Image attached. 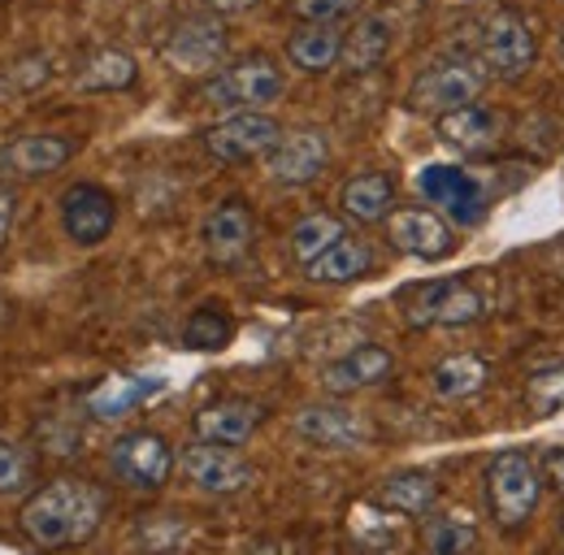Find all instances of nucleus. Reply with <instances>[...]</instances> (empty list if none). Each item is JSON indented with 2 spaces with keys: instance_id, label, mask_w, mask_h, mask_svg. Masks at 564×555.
<instances>
[{
  "instance_id": "obj_21",
  "label": "nucleus",
  "mask_w": 564,
  "mask_h": 555,
  "mask_svg": "<svg viewBox=\"0 0 564 555\" xmlns=\"http://www.w3.org/2000/svg\"><path fill=\"white\" fill-rule=\"evenodd\" d=\"M369 270H373V248H369L365 239L344 235V239H335L317 261L304 265V278L317 282V286H348V282H356V278L369 274Z\"/></svg>"
},
{
  "instance_id": "obj_16",
  "label": "nucleus",
  "mask_w": 564,
  "mask_h": 555,
  "mask_svg": "<svg viewBox=\"0 0 564 555\" xmlns=\"http://www.w3.org/2000/svg\"><path fill=\"white\" fill-rule=\"evenodd\" d=\"M391 369H395V360H391V351H387V347L360 344V347L344 351L339 360H330V364L322 369V387H326L330 395H356V391H365V387L387 382V378H391Z\"/></svg>"
},
{
  "instance_id": "obj_18",
  "label": "nucleus",
  "mask_w": 564,
  "mask_h": 555,
  "mask_svg": "<svg viewBox=\"0 0 564 555\" xmlns=\"http://www.w3.org/2000/svg\"><path fill=\"white\" fill-rule=\"evenodd\" d=\"M74 156V139L66 135H18L0 148V170H9L13 178H40L62 170Z\"/></svg>"
},
{
  "instance_id": "obj_32",
  "label": "nucleus",
  "mask_w": 564,
  "mask_h": 555,
  "mask_svg": "<svg viewBox=\"0 0 564 555\" xmlns=\"http://www.w3.org/2000/svg\"><path fill=\"white\" fill-rule=\"evenodd\" d=\"M525 404L534 416L564 413V364H547L539 373H530L525 382Z\"/></svg>"
},
{
  "instance_id": "obj_25",
  "label": "nucleus",
  "mask_w": 564,
  "mask_h": 555,
  "mask_svg": "<svg viewBox=\"0 0 564 555\" xmlns=\"http://www.w3.org/2000/svg\"><path fill=\"white\" fill-rule=\"evenodd\" d=\"M344 213L360 221V226H373V221H382L391 208H395V183L387 178V174H378V170H365V174H352L348 178V187H344Z\"/></svg>"
},
{
  "instance_id": "obj_26",
  "label": "nucleus",
  "mask_w": 564,
  "mask_h": 555,
  "mask_svg": "<svg viewBox=\"0 0 564 555\" xmlns=\"http://www.w3.org/2000/svg\"><path fill=\"white\" fill-rule=\"evenodd\" d=\"M378 503L395 516H425L434 503H438V482L422 474V469H404V474H391L387 482L378 486Z\"/></svg>"
},
{
  "instance_id": "obj_27",
  "label": "nucleus",
  "mask_w": 564,
  "mask_h": 555,
  "mask_svg": "<svg viewBox=\"0 0 564 555\" xmlns=\"http://www.w3.org/2000/svg\"><path fill=\"white\" fill-rule=\"evenodd\" d=\"M135 78H140V62L127 48H100L78 69L83 91H127V87H135Z\"/></svg>"
},
{
  "instance_id": "obj_4",
  "label": "nucleus",
  "mask_w": 564,
  "mask_h": 555,
  "mask_svg": "<svg viewBox=\"0 0 564 555\" xmlns=\"http://www.w3.org/2000/svg\"><path fill=\"white\" fill-rule=\"evenodd\" d=\"M491 313V300L469 278H443L425 282L404 300L409 326H474Z\"/></svg>"
},
{
  "instance_id": "obj_5",
  "label": "nucleus",
  "mask_w": 564,
  "mask_h": 555,
  "mask_svg": "<svg viewBox=\"0 0 564 555\" xmlns=\"http://www.w3.org/2000/svg\"><path fill=\"white\" fill-rule=\"evenodd\" d=\"M286 87V74L270 57H243L230 66L213 69L205 83V100L217 109H265L274 105Z\"/></svg>"
},
{
  "instance_id": "obj_39",
  "label": "nucleus",
  "mask_w": 564,
  "mask_h": 555,
  "mask_svg": "<svg viewBox=\"0 0 564 555\" xmlns=\"http://www.w3.org/2000/svg\"><path fill=\"white\" fill-rule=\"evenodd\" d=\"M561 57H564V44H561Z\"/></svg>"
},
{
  "instance_id": "obj_31",
  "label": "nucleus",
  "mask_w": 564,
  "mask_h": 555,
  "mask_svg": "<svg viewBox=\"0 0 564 555\" xmlns=\"http://www.w3.org/2000/svg\"><path fill=\"white\" fill-rule=\"evenodd\" d=\"M156 387H161V378H113V382L96 387V395L87 400V409L96 416H127L135 404H143Z\"/></svg>"
},
{
  "instance_id": "obj_14",
  "label": "nucleus",
  "mask_w": 564,
  "mask_h": 555,
  "mask_svg": "<svg viewBox=\"0 0 564 555\" xmlns=\"http://www.w3.org/2000/svg\"><path fill=\"white\" fill-rule=\"evenodd\" d=\"M165 57H170V66L187 69V74H209L226 57V26L209 13L178 22L165 40Z\"/></svg>"
},
{
  "instance_id": "obj_8",
  "label": "nucleus",
  "mask_w": 564,
  "mask_h": 555,
  "mask_svg": "<svg viewBox=\"0 0 564 555\" xmlns=\"http://www.w3.org/2000/svg\"><path fill=\"white\" fill-rule=\"evenodd\" d=\"M279 135H282L279 118H270V113H261V109H239V113L213 122L209 131L200 135V143H205V152H209L213 161L239 165V161L265 156V152L279 143Z\"/></svg>"
},
{
  "instance_id": "obj_19",
  "label": "nucleus",
  "mask_w": 564,
  "mask_h": 555,
  "mask_svg": "<svg viewBox=\"0 0 564 555\" xmlns=\"http://www.w3.org/2000/svg\"><path fill=\"white\" fill-rule=\"evenodd\" d=\"M265 421V409L252 404V400H217L209 409L192 416L196 425V438H209V443H226V447H243Z\"/></svg>"
},
{
  "instance_id": "obj_35",
  "label": "nucleus",
  "mask_w": 564,
  "mask_h": 555,
  "mask_svg": "<svg viewBox=\"0 0 564 555\" xmlns=\"http://www.w3.org/2000/svg\"><path fill=\"white\" fill-rule=\"evenodd\" d=\"M543 474H547V482L556 494H564V451H547V460H543Z\"/></svg>"
},
{
  "instance_id": "obj_38",
  "label": "nucleus",
  "mask_w": 564,
  "mask_h": 555,
  "mask_svg": "<svg viewBox=\"0 0 564 555\" xmlns=\"http://www.w3.org/2000/svg\"><path fill=\"white\" fill-rule=\"evenodd\" d=\"M561 534H564V516H561Z\"/></svg>"
},
{
  "instance_id": "obj_34",
  "label": "nucleus",
  "mask_w": 564,
  "mask_h": 555,
  "mask_svg": "<svg viewBox=\"0 0 564 555\" xmlns=\"http://www.w3.org/2000/svg\"><path fill=\"white\" fill-rule=\"evenodd\" d=\"M26 490V456L0 438V494H22Z\"/></svg>"
},
{
  "instance_id": "obj_28",
  "label": "nucleus",
  "mask_w": 564,
  "mask_h": 555,
  "mask_svg": "<svg viewBox=\"0 0 564 555\" xmlns=\"http://www.w3.org/2000/svg\"><path fill=\"white\" fill-rule=\"evenodd\" d=\"M348 235V226L335 217V213H308L304 221H295L291 226V239H286V252H291V261L304 270L308 261H317L335 239H344Z\"/></svg>"
},
{
  "instance_id": "obj_11",
  "label": "nucleus",
  "mask_w": 564,
  "mask_h": 555,
  "mask_svg": "<svg viewBox=\"0 0 564 555\" xmlns=\"http://www.w3.org/2000/svg\"><path fill=\"white\" fill-rule=\"evenodd\" d=\"M57 217L74 248H96L118 226V200L96 183H74L57 200Z\"/></svg>"
},
{
  "instance_id": "obj_29",
  "label": "nucleus",
  "mask_w": 564,
  "mask_h": 555,
  "mask_svg": "<svg viewBox=\"0 0 564 555\" xmlns=\"http://www.w3.org/2000/svg\"><path fill=\"white\" fill-rule=\"evenodd\" d=\"M422 547L434 555H465L478 547V530L469 516L443 512V516H430L422 525Z\"/></svg>"
},
{
  "instance_id": "obj_1",
  "label": "nucleus",
  "mask_w": 564,
  "mask_h": 555,
  "mask_svg": "<svg viewBox=\"0 0 564 555\" xmlns=\"http://www.w3.org/2000/svg\"><path fill=\"white\" fill-rule=\"evenodd\" d=\"M105 521V490L78 478H57L22 503V534L35 547H74L87 543Z\"/></svg>"
},
{
  "instance_id": "obj_33",
  "label": "nucleus",
  "mask_w": 564,
  "mask_h": 555,
  "mask_svg": "<svg viewBox=\"0 0 564 555\" xmlns=\"http://www.w3.org/2000/svg\"><path fill=\"white\" fill-rule=\"evenodd\" d=\"M365 9V0H291V18L295 22H313V26H339Z\"/></svg>"
},
{
  "instance_id": "obj_17",
  "label": "nucleus",
  "mask_w": 564,
  "mask_h": 555,
  "mask_svg": "<svg viewBox=\"0 0 564 555\" xmlns=\"http://www.w3.org/2000/svg\"><path fill=\"white\" fill-rule=\"evenodd\" d=\"M499 131H503V118L482 100H469V105L447 109V113L434 118V135L452 143L456 152H482L499 139Z\"/></svg>"
},
{
  "instance_id": "obj_37",
  "label": "nucleus",
  "mask_w": 564,
  "mask_h": 555,
  "mask_svg": "<svg viewBox=\"0 0 564 555\" xmlns=\"http://www.w3.org/2000/svg\"><path fill=\"white\" fill-rule=\"evenodd\" d=\"M213 13H243V9H252L257 0H205Z\"/></svg>"
},
{
  "instance_id": "obj_20",
  "label": "nucleus",
  "mask_w": 564,
  "mask_h": 555,
  "mask_svg": "<svg viewBox=\"0 0 564 555\" xmlns=\"http://www.w3.org/2000/svg\"><path fill=\"white\" fill-rule=\"evenodd\" d=\"M295 434L317 443V447H360L369 438V425L356 413L339 409V404H308L295 413Z\"/></svg>"
},
{
  "instance_id": "obj_22",
  "label": "nucleus",
  "mask_w": 564,
  "mask_h": 555,
  "mask_svg": "<svg viewBox=\"0 0 564 555\" xmlns=\"http://www.w3.org/2000/svg\"><path fill=\"white\" fill-rule=\"evenodd\" d=\"M339 53H344L339 26L300 22V31H291V40H286V62L300 74H326L330 66H339Z\"/></svg>"
},
{
  "instance_id": "obj_10",
  "label": "nucleus",
  "mask_w": 564,
  "mask_h": 555,
  "mask_svg": "<svg viewBox=\"0 0 564 555\" xmlns=\"http://www.w3.org/2000/svg\"><path fill=\"white\" fill-rule=\"evenodd\" d=\"M178 469L183 478L205 490V494H239L252 486V465L239 456V447H226V443H209V438H196L192 447L178 451Z\"/></svg>"
},
{
  "instance_id": "obj_30",
  "label": "nucleus",
  "mask_w": 564,
  "mask_h": 555,
  "mask_svg": "<svg viewBox=\"0 0 564 555\" xmlns=\"http://www.w3.org/2000/svg\"><path fill=\"white\" fill-rule=\"evenodd\" d=\"M230 339H235V322L221 304H200L183 326V347L187 351H221Z\"/></svg>"
},
{
  "instance_id": "obj_36",
  "label": "nucleus",
  "mask_w": 564,
  "mask_h": 555,
  "mask_svg": "<svg viewBox=\"0 0 564 555\" xmlns=\"http://www.w3.org/2000/svg\"><path fill=\"white\" fill-rule=\"evenodd\" d=\"M13 213H18V200H13V192H0V248H4L9 230H13Z\"/></svg>"
},
{
  "instance_id": "obj_6",
  "label": "nucleus",
  "mask_w": 564,
  "mask_h": 555,
  "mask_svg": "<svg viewBox=\"0 0 564 555\" xmlns=\"http://www.w3.org/2000/svg\"><path fill=\"white\" fill-rule=\"evenodd\" d=\"M417 192H422L425 205L447 213L456 226H478L487 217V192L465 165H447V161L422 165Z\"/></svg>"
},
{
  "instance_id": "obj_24",
  "label": "nucleus",
  "mask_w": 564,
  "mask_h": 555,
  "mask_svg": "<svg viewBox=\"0 0 564 555\" xmlns=\"http://www.w3.org/2000/svg\"><path fill=\"white\" fill-rule=\"evenodd\" d=\"M487 382H491V364L482 356H447V360H438L430 369V391L438 400H447V404L478 395Z\"/></svg>"
},
{
  "instance_id": "obj_12",
  "label": "nucleus",
  "mask_w": 564,
  "mask_h": 555,
  "mask_svg": "<svg viewBox=\"0 0 564 555\" xmlns=\"http://www.w3.org/2000/svg\"><path fill=\"white\" fill-rule=\"evenodd\" d=\"M330 165V139L322 131H282L279 143L265 152V174L279 187H308Z\"/></svg>"
},
{
  "instance_id": "obj_13",
  "label": "nucleus",
  "mask_w": 564,
  "mask_h": 555,
  "mask_svg": "<svg viewBox=\"0 0 564 555\" xmlns=\"http://www.w3.org/2000/svg\"><path fill=\"white\" fill-rule=\"evenodd\" d=\"M200 239H205V252H209L213 265H239L252 252V239H257L252 208L243 205L239 196L213 205L205 226H200Z\"/></svg>"
},
{
  "instance_id": "obj_2",
  "label": "nucleus",
  "mask_w": 564,
  "mask_h": 555,
  "mask_svg": "<svg viewBox=\"0 0 564 555\" xmlns=\"http://www.w3.org/2000/svg\"><path fill=\"white\" fill-rule=\"evenodd\" d=\"M482 486H487V508H491L495 525L508 530V534L521 530L534 516L539 499H543V478H539V469H534V460L525 451L491 456Z\"/></svg>"
},
{
  "instance_id": "obj_15",
  "label": "nucleus",
  "mask_w": 564,
  "mask_h": 555,
  "mask_svg": "<svg viewBox=\"0 0 564 555\" xmlns=\"http://www.w3.org/2000/svg\"><path fill=\"white\" fill-rule=\"evenodd\" d=\"M387 235H391V243H395L400 252H409V257H417V261H443V257L456 252L452 226H447L438 213H430V208H395Z\"/></svg>"
},
{
  "instance_id": "obj_9",
  "label": "nucleus",
  "mask_w": 564,
  "mask_h": 555,
  "mask_svg": "<svg viewBox=\"0 0 564 555\" xmlns=\"http://www.w3.org/2000/svg\"><path fill=\"white\" fill-rule=\"evenodd\" d=\"M174 465H178L174 447H170L161 434H152V429L122 434V438L113 443V451H109L113 478L122 486H131V490H161V486L170 482Z\"/></svg>"
},
{
  "instance_id": "obj_3",
  "label": "nucleus",
  "mask_w": 564,
  "mask_h": 555,
  "mask_svg": "<svg viewBox=\"0 0 564 555\" xmlns=\"http://www.w3.org/2000/svg\"><path fill=\"white\" fill-rule=\"evenodd\" d=\"M491 69L482 66V57H443L434 66H425L413 87H409V109L413 113H447L460 109L469 100H482Z\"/></svg>"
},
{
  "instance_id": "obj_7",
  "label": "nucleus",
  "mask_w": 564,
  "mask_h": 555,
  "mask_svg": "<svg viewBox=\"0 0 564 555\" xmlns=\"http://www.w3.org/2000/svg\"><path fill=\"white\" fill-rule=\"evenodd\" d=\"M478 57L482 66L491 69L495 78H508L517 83L521 74H530L534 57H539V44H534V31L525 26L521 13L512 9H499L482 22V40H478Z\"/></svg>"
},
{
  "instance_id": "obj_23",
  "label": "nucleus",
  "mask_w": 564,
  "mask_h": 555,
  "mask_svg": "<svg viewBox=\"0 0 564 555\" xmlns=\"http://www.w3.org/2000/svg\"><path fill=\"white\" fill-rule=\"evenodd\" d=\"M391 40H395V31H391V22L387 18H360L352 31L344 35V53H339V66L348 69V74H369L373 66H382L387 62V53H391Z\"/></svg>"
}]
</instances>
